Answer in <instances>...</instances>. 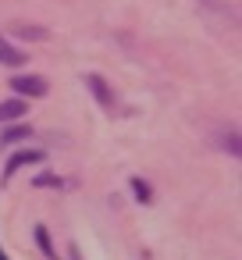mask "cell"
<instances>
[{"instance_id":"obj_1","label":"cell","mask_w":242,"mask_h":260,"mask_svg":"<svg viewBox=\"0 0 242 260\" xmlns=\"http://www.w3.org/2000/svg\"><path fill=\"white\" fill-rule=\"evenodd\" d=\"M43 160H47L43 150H18V153L8 160V168H4V175H0V182H11L22 168H29V164H43Z\"/></svg>"},{"instance_id":"obj_2","label":"cell","mask_w":242,"mask_h":260,"mask_svg":"<svg viewBox=\"0 0 242 260\" xmlns=\"http://www.w3.org/2000/svg\"><path fill=\"white\" fill-rule=\"evenodd\" d=\"M11 89L18 93V100L22 96H47V79L43 75H18V79H11Z\"/></svg>"},{"instance_id":"obj_3","label":"cell","mask_w":242,"mask_h":260,"mask_svg":"<svg viewBox=\"0 0 242 260\" xmlns=\"http://www.w3.org/2000/svg\"><path fill=\"white\" fill-rule=\"evenodd\" d=\"M86 86H89V93L100 100V107H114V93H111V86H107L103 75H86Z\"/></svg>"},{"instance_id":"obj_4","label":"cell","mask_w":242,"mask_h":260,"mask_svg":"<svg viewBox=\"0 0 242 260\" xmlns=\"http://www.w3.org/2000/svg\"><path fill=\"white\" fill-rule=\"evenodd\" d=\"M29 107H25V100H4V104H0V121H18L22 114H25Z\"/></svg>"},{"instance_id":"obj_5","label":"cell","mask_w":242,"mask_h":260,"mask_svg":"<svg viewBox=\"0 0 242 260\" xmlns=\"http://www.w3.org/2000/svg\"><path fill=\"white\" fill-rule=\"evenodd\" d=\"M36 242H40V249H43V256H47V260H57V249H54V242H50L47 224H36Z\"/></svg>"},{"instance_id":"obj_6","label":"cell","mask_w":242,"mask_h":260,"mask_svg":"<svg viewBox=\"0 0 242 260\" xmlns=\"http://www.w3.org/2000/svg\"><path fill=\"white\" fill-rule=\"evenodd\" d=\"M29 136H32L29 125H11V128L0 132V143H22V139H29Z\"/></svg>"},{"instance_id":"obj_7","label":"cell","mask_w":242,"mask_h":260,"mask_svg":"<svg viewBox=\"0 0 242 260\" xmlns=\"http://www.w3.org/2000/svg\"><path fill=\"white\" fill-rule=\"evenodd\" d=\"M0 64L18 68V64H25V54H22V50H15V47H8V43H0Z\"/></svg>"},{"instance_id":"obj_8","label":"cell","mask_w":242,"mask_h":260,"mask_svg":"<svg viewBox=\"0 0 242 260\" xmlns=\"http://www.w3.org/2000/svg\"><path fill=\"white\" fill-rule=\"evenodd\" d=\"M217 139H221V150H228L231 157H238V153H242V146H238V132H235V128H231V132H221Z\"/></svg>"},{"instance_id":"obj_9","label":"cell","mask_w":242,"mask_h":260,"mask_svg":"<svg viewBox=\"0 0 242 260\" xmlns=\"http://www.w3.org/2000/svg\"><path fill=\"white\" fill-rule=\"evenodd\" d=\"M36 189H64V178L61 175H50V171H43V175H36V182H32Z\"/></svg>"},{"instance_id":"obj_10","label":"cell","mask_w":242,"mask_h":260,"mask_svg":"<svg viewBox=\"0 0 242 260\" xmlns=\"http://www.w3.org/2000/svg\"><path fill=\"white\" fill-rule=\"evenodd\" d=\"M15 36H22V40H47L50 32L47 29H32V25H15Z\"/></svg>"},{"instance_id":"obj_11","label":"cell","mask_w":242,"mask_h":260,"mask_svg":"<svg viewBox=\"0 0 242 260\" xmlns=\"http://www.w3.org/2000/svg\"><path fill=\"white\" fill-rule=\"evenodd\" d=\"M132 189H135V200H139V203H150V200H153V192H150V185H146L143 178H132Z\"/></svg>"},{"instance_id":"obj_12","label":"cell","mask_w":242,"mask_h":260,"mask_svg":"<svg viewBox=\"0 0 242 260\" xmlns=\"http://www.w3.org/2000/svg\"><path fill=\"white\" fill-rule=\"evenodd\" d=\"M68 253H72V260H82V253H79V246H75V242H72V249H68Z\"/></svg>"},{"instance_id":"obj_13","label":"cell","mask_w":242,"mask_h":260,"mask_svg":"<svg viewBox=\"0 0 242 260\" xmlns=\"http://www.w3.org/2000/svg\"><path fill=\"white\" fill-rule=\"evenodd\" d=\"M0 260H11V256H8V253H4V249H0Z\"/></svg>"}]
</instances>
